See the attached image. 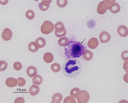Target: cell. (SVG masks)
I'll return each mask as SVG.
<instances>
[{
  "instance_id": "7c38bea8",
  "label": "cell",
  "mask_w": 128,
  "mask_h": 103,
  "mask_svg": "<svg viewBox=\"0 0 128 103\" xmlns=\"http://www.w3.org/2000/svg\"><path fill=\"white\" fill-rule=\"evenodd\" d=\"M18 80L16 79L13 78H8L6 81V85L10 87H15L18 85Z\"/></svg>"
},
{
  "instance_id": "4dcf8cb0",
  "label": "cell",
  "mask_w": 128,
  "mask_h": 103,
  "mask_svg": "<svg viewBox=\"0 0 128 103\" xmlns=\"http://www.w3.org/2000/svg\"><path fill=\"white\" fill-rule=\"evenodd\" d=\"M25 101L22 97H19L16 98L14 101V103H24Z\"/></svg>"
},
{
  "instance_id": "44dd1931",
  "label": "cell",
  "mask_w": 128,
  "mask_h": 103,
  "mask_svg": "<svg viewBox=\"0 0 128 103\" xmlns=\"http://www.w3.org/2000/svg\"><path fill=\"white\" fill-rule=\"evenodd\" d=\"M43 79L42 77L40 75H37L32 79L33 83L34 84L39 85L41 84L42 82Z\"/></svg>"
},
{
  "instance_id": "f546056e",
  "label": "cell",
  "mask_w": 128,
  "mask_h": 103,
  "mask_svg": "<svg viewBox=\"0 0 128 103\" xmlns=\"http://www.w3.org/2000/svg\"><path fill=\"white\" fill-rule=\"evenodd\" d=\"M18 80L19 81L18 85L19 87H22L24 86L26 83L25 79L23 78L20 77L18 78Z\"/></svg>"
},
{
  "instance_id": "484cf974",
  "label": "cell",
  "mask_w": 128,
  "mask_h": 103,
  "mask_svg": "<svg viewBox=\"0 0 128 103\" xmlns=\"http://www.w3.org/2000/svg\"><path fill=\"white\" fill-rule=\"evenodd\" d=\"M8 64L7 62L4 61H2L0 62V71H4L7 68Z\"/></svg>"
},
{
  "instance_id": "603a6c76",
  "label": "cell",
  "mask_w": 128,
  "mask_h": 103,
  "mask_svg": "<svg viewBox=\"0 0 128 103\" xmlns=\"http://www.w3.org/2000/svg\"><path fill=\"white\" fill-rule=\"evenodd\" d=\"M61 66L60 64L57 63H55L52 64L51 66L52 71L55 73H58L61 69Z\"/></svg>"
},
{
  "instance_id": "ac0fdd59",
  "label": "cell",
  "mask_w": 128,
  "mask_h": 103,
  "mask_svg": "<svg viewBox=\"0 0 128 103\" xmlns=\"http://www.w3.org/2000/svg\"><path fill=\"white\" fill-rule=\"evenodd\" d=\"M93 54L92 51L86 50L84 51L83 57L84 59L87 61H89L92 59Z\"/></svg>"
},
{
  "instance_id": "d6986e66",
  "label": "cell",
  "mask_w": 128,
  "mask_h": 103,
  "mask_svg": "<svg viewBox=\"0 0 128 103\" xmlns=\"http://www.w3.org/2000/svg\"><path fill=\"white\" fill-rule=\"evenodd\" d=\"M28 49L31 52L35 53L38 50L39 48L36 43L33 42L28 44Z\"/></svg>"
},
{
  "instance_id": "8fae6325",
  "label": "cell",
  "mask_w": 128,
  "mask_h": 103,
  "mask_svg": "<svg viewBox=\"0 0 128 103\" xmlns=\"http://www.w3.org/2000/svg\"><path fill=\"white\" fill-rule=\"evenodd\" d=\"M99 44L98 39L94 37L89 40L88 43V45L90 49H94L98 46Z\"/></svg>"
},
{
  "instance_id": "ba28073f",
  "label": "cell",
  "mask_w": 128,
  "mask_h": 103,
  "mask_svg": "<svg viewBox=\"0 0 128 103\" xmlns=\"http://www.w3.org/2000/svg\"><path fill=\"white\" fill-rule=\"evenodd\" d=\"M12 36V33L10 29L6 28L3 30L2 34V39L5 41L11 40Z\"/></svg>"
},
{
  "instance_id": "30bf717a",
  "label": "cell",
  "mask_w": 128,
  "mask_h": 103,
  "mask_svg": "<svg viewBox=\"0 0 128 103\" xmlns=\"http://www.w3.org/2000/svg\"><path fill=\"white\" fill-rule=\"evenodd\" d=\"M52 1H44L43 0L41 3H39L38 6L40 9L43 11L48 10L50 8V4Z\"/></svg>"
},
{
  "instance_id": "d4e9b609",
  "label": "cell",
  "mask_w": 128,
  "mask_h": 103,
  "mask_svg": "<svg viewBox=\"0 0 128 103\" xmlns=\"http://www.w3.org/2000/svg\"><path fill=\"white\" fill-rule=\"evenodd\" d=\"M56 4L59 7L62 8L65 7L68 4V1L66 0H57Z\"/></svg>"
},
{
  "instance_id": "ffe728a7",
  "label": "cell",
  "mask_w": 128,
  "mask_h": 103,
  "mask_svg": "<svg viewBox=\"0 0 128 103\" xmlns=\"http://www.w3.org/2000/svg\"><path fill=\"white\" fill-rule=\"evenodd\" d=\"M36 42L39 48H42L44 47L46 44V41L45 39L42 37H40L37 39Z\"/></svg>"
},
{
  "instance_id": "5bb4252c",
  "label": "cell",
  "mask_w": 128,
  "mask_h": 103,
  "mask_svg": "<svg viewBox=\"0 0 128 103\" xmlns=\"http://www.w3.org/2000/svg\"><path fill=\"white\" fill-rule=\"evenodd\" d=\"M120 5L116 2H115L110 7L109 10L111 12L114 14H116L120 11Z\"/></svg>"
},
{
  "instance_id": "277c9868",
  "label": "cell",
  "mask_w": 128,
  "mask_h": 103,
  "mask_svg": "<svg viewBox=\"0 0 128 103\" xmlns=\"http://www.w3.org/2000/svg\"><path fill=\"white\" fill-rule=\"evenodd\" d=\"M55 36L57 37L60 38L66 35V30L63 23L60 22H57L55 25Z\"/></svg>"
},
{
  "instance_id": "cb8c5ba5",
  "label": "cell",
  "mask_w": 128,
  "mask_h": 103,
  "mask_svg": "<svg viewBox=\"0 0 128 103\" xmlns=\"http://www.w3.org/2000/svg\"><path fill=\"white\" fill-rule=\"evenodd\" d=\"M26 18L29 20H32L34 18L35 14L34 12L31 10H28L26 13Z\"/></svg>"
},
{
  "instance_id": "9a60e30c",
  "label": "cell",
  "mask_w": 128,
  "mask_h": 103,
  "mask_svg": "<svg viewBox=\"0 0 128 103\" xmlns=\"http://www.w3.org/2000/svg\"><path fill=\"white\" fill-rule=\"evenodd\" d=\"M63 98L61 94L56 93L53 94L52 97V103H60L61 102Z\"/></svg>"
},
{
  "instance_id": "f1b7e54d",
  "label": "cell",
  "mask_w": 128,
  "mask_h": 103,
  "mask_svg": "<svg viewBox=\"0 0 128 103\" xmlns=\"http://www.w3.org/2000/svg\"><path fill=\"white\" fill-rule=\"evenodd\" d=\"M13 67L15 70L19 71L22 69V65L21 63L19 62H16L13 65Z\"/></svg>"
},
{
  "instance_id": "6da1fadb",
  "label": "cell",
  "mask_w": 128,
  "mask_h": 103,
  "mask_svg": "<svg viewBox=\"0 0 128 103\" xmlns=\"http://www.w3.org/2000/svg\"><path fill=\"white\" fill-rule=\"evenodd\" d=\"M82 69L81 62L78 59H71L67 60L62 67L65 76L70 78H74L79 76Z\"/></svg>"
},
{
  "instance_id": "3957f363",
  "label": "cell",
  "mask_w": 128,
  "mask_h": 103,
  "mask_svg": "<svg viewBox=\"0 0 128 103\" xmlns=\"http://www.w3.org/2000/svg\"><path fill=\"white\" fill-rule=\"evenodd\" d=\"M55 28L54 25L49 20L44 22L41 27L42 33L44 34H48L52 32Z\"/></svg>"
},
{
  "instance_id": "52a82bcc",
  "label": "cell",
  "mask_w": 128,
  "mask_h": 103,
  "mask_svg": "<svg viewBox=\"0 0 128 103\" xmlns=\"http://www.w3.org/2000/svg\"><path fill=\"white\" fill-rule=\"evenodd\" d=\"M99 38L101 43H106L108 42L111 39L110 34L106 31H103L99 35Z\"/></svg>"
},
{
  "instance_id": "5b68a950",
  "label": "cell",
  "mask_w": 128,
  "mask_h": 103,
  "mask_svg": "<svg viewBox=\"0 0 128 103\" xmlns=\"http://www.w3.org/2000/svg\"><path fill=\"white\" fill-rule=\"evenodd\" d=\"M108 1H104L100 2L98 6L97 12L99 14L102 15L106 13L107 10L108 9L110 5L112 4V2Z\"/></svg>"
},
{
  "instance_id": "2e32d148",
  "label": "cell",
  "mask_w": 128,
  "mask_h": 103,
  "mask_svg": "<svg viewBox=\"0 0 128 103\" xmlns=\"http://www.w3.org/2000/svg\"><path fill=\"white\" fill-rule=\"evenodd\" d=\"M40 91V89L38 86L33 84L29 89L30 93L32 96H34L38 94Z\"/></svg>"
},
{
  "instance_id": "4fadbf2b",
  "label": "cell",
  "mask_w": 128,
  "mask_h": 103,
  "mask_svg": "<svg viewBox=\"0 0 128 103\" xmlns=\"http://www.w3.org/2000/svg\"><path fill=\"white\" fill-rule=\"evenodd\" d=\"M26 73L28 76L30 78H32L38 74V70L34 66H30L26 70Z\"/></svg>"
},
{
  "instance_id": "e0dca14e",
  "label": "cell",
  "mask_w": 128,
  "mask_h": 103,
  "mask_svg": "<svg viewBox=\"0 0 128 103\" xmlns=\"http://www.w3.org/2000/svg\"><path fill=\"white\" fill-rule=\"evenodd\" d=\"M54 56L53 54L50 52L45 53L43 56V59L47 63H50L52 62L54 60Z\"/></svg>"
},
{
  "instance_id": "7a4b0ae2",
  "label": "cell",
  "mask_w": 128,
  "mask_h": 103,
  "mask_svg": "<svg viewBox=\"0 0 128 103\" xmlns=\"http://www.w3.org/2000/svg\"><path fill=\"white\" fill-rule=\"evenodd\" d=\"M66 56L70 59L80 57L83 54L85 48L79 42H69L65 47Z\"/></svg>"
},
{
  "instance_id": "9c48e42d",
  "label": "cell",
  "mask_w": 128,
  "mask_h": 103,
  "mask_svg": "<svg viewBox=\"0 0 128 103\" xmlns=\"http://www.w3.org/2000/svg\"><path fill=\"white\" fill-rule=\"evenodd\" d=\"M117 31L118 35L121 37H126L128 35V30L125 26L121 25L119 26L117 29Z\"/></svg>"
},
{
  "instance_id": "83f0119b",
  "label": "cell",
  "mask_w": 128,
  "mask_h": 103,
  "mask_svg": "<svg viewBox=\"0 0 128 103\" xmlns=\"http://www.w3.org/2000/svg\"><path fill=\"white\" fill-rule=\"evenodd\" d=\"M80 91V89L78 88H74L70 91V94L72 96L76 98L77 94L79 91Z\"/></svg>"
},
{
  "instance_id": "8992f818",
  "label": "cell",
  "mask_w": 128,
  "mask_h": 103,
  "mask_svg": "<svg viewBox=\"0 0 128 103\" xmlns=\"http://www.w3.org/2000/svg\"><path fill=\"white\" fill-rule=\"evenodd\" d=\"M76 98L78 103H86L89 100L90 95L87 91L82 90L79 92Z\"/></svg>"
},
{
  "instance_id": "4316f807",
  "label": "cell",
  "mask_w": 128,
  "mask_h": 103,
  "mask_svg": "<svg viewBox=\"0 0 128 103\" xmlns=\"http://www.w3.org/2000/svg\"><path fill=\"white\" fill-rule=\"evenodd\" d=\"M64 103H76L75 99L71 96L66 97L64 100Z\"/></svg>"
},
{
  "instance_id": "7402d4cb",
  "label": "cell",
  "mask_w": 128,
  "mask_h": 103,
  "mask_svg": "<svg viewBox=\"0 0 128 103\" xmlns=\"http://www.w3.org/2000/svg\"><path fill=\"white\" fill-rule=\"evenodd\" d=\"M69 39L66 37L60 38L58 43L59 45L62 47H65L69 42Z\"/></svg>"
}]
</instances>
